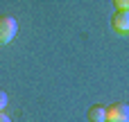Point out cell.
I'll return each instance as SVG.
<instances>
[{"instance_id":"cell-1","label":"cell","mask_w":129,"mask_h":122,"mask_svg":"<svg viewBox=\"0 0 129 122\" xmlns=\"http://www.w3.org/2000/svg\"><path fill=\"white\" fill-rule=\"evenodd\" d=\"M16 32H18V23H16V18L2 14V16H0V45L9 43V41L16 36Z\"/></svg>"},{"instance_id":"cell-2","label":"cell","mask_w":129,"mask_h":122,"mask_svg":"<svg viewBox=\"0 0 129 122\" xmlns=\"http://www.w3.org/2000/svg\"><path fill=\"white\" fill-rule=\"evenodd\" d=\"M107 122H129V106L122 102H113L107 106Z\"/></svg>"},{"instance_id":"cell-3","label":"cell","mask_w":129,"mask_h":122,"mask_svg":"<svg viewBox=\"0 0 129 122\" xmlns=\"http://www.w3.org/2000/svg\"><path fill=\"white\" fill-rule=\"evenodd\" d=\"M111 27L118 34H129V11H118L111 16Z\"/></svg>"},{"instance_id":"cell-4","label":"cell","mask_w":129,"mask_h":122,"mask_svg":"<svg viewBox=\"0 0 129 122\" xmlns=\"http://www.w3.org/2000/svg\"><path fill=\"white\" fill-rule=\"evenodd\" d=\"M88 122H107V106L93 104L88 109Z\"/></svg>"},{"instance_id":"cell-5","label":"cell","mask_w":129,"mask_h":122,"mask_svg":"<svg viewBox=\"0 0 129 122\" xmlns=\"http://www.w3.org/2000/svg\"><path fill=\"white\" fill-rule=\"evenodd\" d=\"M118 11H129V0H113Z\"/></svg>"},{"instance_id":"cell-6","label":"cell","mask_w":129,"mask_h":122,"mask_svg":"<svg viewBox=\"0 0 129 122\" xmlns=\"http://www.w3.org/2000/svg\"><path fill=\"white\" fill-rule=\"evenodd\" d=\"M5 106H7V93L0 88V111H5Z\"/></svg>"},{"instance_id":"cell-7","label":"cell","mask_w":129,"mask_h":122,"mask_svg":"<svg viewBox=\"0 0 129 122\" xmlns=\"http://www.w3.org/2000/svg\"><path fill=\"white\" fill-rule=\"evenodd\" d=\"M0 122H11V120H9V118H7V115H5V113L0 111Z\"/></svg>"}]
</instances>
